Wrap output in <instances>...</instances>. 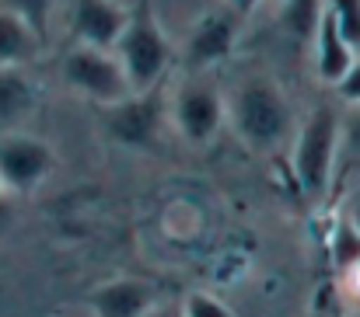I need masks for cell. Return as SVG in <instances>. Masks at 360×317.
Wrapping results in <instances>:
<instances>
[{"instance_id":"5bb4252c","label":"cell","mask_w":360,"mask_h":317,"mask_svg":"<svg viewBox=\"0 0 360 317\" xmlns=\"http://www.w3.org/2000/svg\"><path fill=\"white\" fill-rule=\"evenodd\" d=\"M333 14H336V25H340L343 39L350 46H360V0H336Z\"/></svg>"},{"instance_id":"7c38bea8","label":"cell","mask_w":360,"mask_h":317,"mask_svg":"<svg viewBox=\"0 0 360 317\" xmlns=\"http://www.w3.org/2000/svg\"><path fill=\"white\" fill-rule=\"evenodd\" d=\"M35 49V28L21 14H0V67L28 60Z\"/></svg>"},{"instance_id":"9a60e30c","label":"cell","mask_w":360,"mask_h":317,"mask_svg":"<svg viewBox=\"0 0 360 317\" xmlns=\"http://www.w3.org/2000/svg\"><path fill=\"white\" fill-rule=\"evenodd\" d=\"M186 317H235L221 300L207 297V293H193L186 300Z\"/></svg>"},{"instance_id":"52a82bcc","label":"cell","mask_w":360,"mask_h":317,"mask_svg":"<svg viewBox=\"0 0 360 317\" xmlns=\"http://www.w3.org/2000/svg\"><path fill=\"white\" fill-rule=\"evenodd\" d=\"M179 126L193 143H207L221 126V98L210 88H186L179 98Z\"/></svg>"},{"instance_id":"6da1fadb","label":"cell","mask_w":360,"mask_h":317,"mask_svg":"<svg viewBox=\"0 0 360 317\" xmlns=\"http://www.w3.org/2000/svg\"><path fill=\"white\" fill-rule=\"evenodd\" d=\"M235 122H238V133L252 147L269 150L287 136L290 108L269 81H248L235 102Z\"/></svg>"},{"instance_id":"7a4b0ae2","label":"cell","mask_w":360,"mask_h":317,"mask_svg":"<svg viewBox=\"0 0 360 317\" xmlns=\"http://www.w3.org/2000/svg\"><path fill=\"white\" fill-rule=\"evenodd\" d=\"M120 49H122V67H126V77H129L133 91H147L161 77V70L168 63V46H165V39H161V32H158V25H154L147 7H140L133 14V21L126 25Z\"/></svg>"},{"instance_id":"d6986e66","label":"cell","mask_w":360,"mask_h":317,"mask_svg":"<svg viewBox=\"0 0 360 317\" xmlns=\"http://www.w3.org/2000/svg\"><path fill=\"white\" fill-rule=\"evenodd\" d=\"M350 223H354V230L360 234V196H357V203H354V213H350Z\"/></svg>"},{"instance_id":"4fadbf2b","label":"cell","mask_w":360,"mask_h":317,"mask_svg":"<svg viewBox=\"0 0 360 317\" xmlns=\"http://www.w3.org/2000/svg\"><path fill=\"white\" fill-rule=\"evenodd\" d=\"M32 105H35L32 84H28L18 70L0 67V122H14V119L28 115Z\"/></svg>"},{"instance_id":"30bf717a","label":"cell","mask_w":360,"mask_h":317,"mask_svg":"<svg viewBox=\"0 0 360 317\" xmlns=\"http://www.w3.org/2000/svg\"><path fill=\"white\" fill-rule=\"evenodd\" d=\"M354 70V56H350V42L343 39L336 14L329 11L319 25V74L329 84H343V77Z\"/></svg>"},{"instance_id":"ac0fdd59","label":"cell","mask_w":360,"mask_h":317,"mask_svg":"<svg viewBox=\"0 0 360 317\" xmlns=\"http://www.w3.org/2000/svg\"><path fill=\"white\" fill-rule=\"evenodd\" d=\"M143 317H186V311H179V307H172V304H165V307H150Z\"/></svg>"},{"instance_id":"8fae6325","label":"cell","mask_w":360,"mask_h":317,"mask_svg":"<svg viewBox=\"0 0 360 317\" xmlns=\"http://www.w3.org/2000/svg\"><path fill=\"white\" fill-rule=\"evenodd\" d=\"M231 39H235L231 18H224V14L210 18V21H207V25H200V32L193 35V46H189L193 63H210V60H221V56L231 49Z\"/></svg>"},{"instance_id":"9c48e42d","label":"cell","mask_w":360,"mask_h":317,"mask_svg":"<svg viewBox=\"0 0 360 317\" xmlns=\"http://www.w3.org/2000/svg\"><path fill=\"white\" fill-rule=\"evenodd\" d=\"M158 119H161V105H158V95H147V98H136V102H122L116 105L112 115V133L126 140V143H150L154 140V129H158Z\"/></svg>"},{"instance_id":"8992f818","label":"cell","mask_w":360,"mask_h":317,"mask_svg":"<svg viewBox=\"0 0 360 317\" xmlns=\"http://www.w3.org/2000/svg\"><path fill=\"white\" fill-rule=\"evenodd\" d=\"M91 307L98 317H143L154 307V293L140 279H116L95 290Z\"/></svg>"},{"instance_id":"ffe728a7","label":"cell","mask_w":360,"mask_h":317,"mask_svg":"<svg viewBox=\"0 0 360 317\" xmlns=\"http://www.w3.org/2000/svg\"><path fill=\"white\" fill-rule=\"evenodd\" d=\"M315 317H326V314H315Z\"/></svg>"},{"instance_id":"277c9868","label":"cell","mask_w":360,"mask_h":317,"mask_svg":"<svg viewBox=\"0 0 360 317\" xmlns=\"http://www.w3.org/2000/svg\"><path fill=\"white\" fill-rule=\"evenodd\" d=\"M336 115L329 108H319L301 140H297V178L304 185V192L311 196H322L326 185H329V171H333V154H336Z\"/></svg>"},{"instance_id":"e0dca14e","label":"cell","mask_w":360,"mask_h":317,"mask_svg":"<svg viewBox=\"0 0 360 317\" xmlns=\"http://www.w3.org/2000/svg\"><path fill=\"white\" fill-rule=\"evenodd\" d=\"M340 91L350 98V102H360V63H354V70L343 77V84H340Z\"/></svg>"},{"instance_id":"2e32d148","label":"cell","mask_w":360,"mask_h":317,"mask_svg":"<svg viewBox=\"0 0 360 317\" xmlns=\"http://www.w3.org/2000/svg\"><path fill=\"white\" fill-rule=\"evenodd\" d=\"M18 14L35 28V35L42 39L46 35V18H49V0H14Z\"/></svg>"},{"instance_id":"5b68a950","label":"cell","mask_w":360,"mask_h":317,"mask_svg":"<svg viewBox=\"0 0 360 317\" xmlns=\"http://www.w3.org/2000/svg\"><path fill=\"white\" fill-rule=\"evenodd\" d=\"M49 164V147L32 136H11L0 143V178L14 189H32L39 178H46Z\"/></svg>"},{"instance_id":"ba28073f","label":"cell","mask_w":360,"mask_h":317,"mask_svg":"<svg viewBox=\"0 0 360 317\" xmlns=\"http://www.w3.org/2000/svg\"><path fill=\"white\" fill-rule=\"evenodd\" d=\"M126 25L129 21L122 18V11L109 0H81L77 4V32L95 49H105V46L120 42Z\"/></svg>"},{"instance_id":"3957f363","label":"cell","mask_w":360,"mask_h":317,"mask_svg":"<svg viewBox=\"0 0 360 317\" xmlns=\"http://www.w3.org/2000/svg\"><path fill=\"white\" fill-rule=\"evenodd\" d=\"M63 74L77 91H84V95L105 102V105H122L133 91V84L126 77V67L116 63L112 56H105L102 49H91V46L70 53L67 63H63Z\"/></svg>"}]
</instances>
